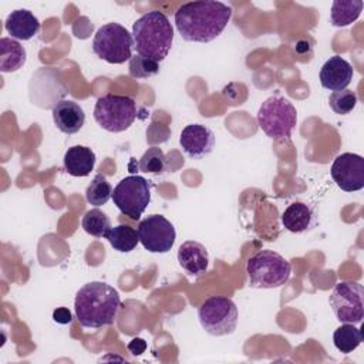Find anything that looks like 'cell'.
<instances>
[{"instance_id":"cell-2","label":"cell","mask_w":364,"mask_h":364,"mask_svg":"<svg viewBox=\"0 0 364 364\" xmlns=\"http://www.w3.org/2000/svg\"><path fill=\"white\" fill-rule=\"evenodd\" d=\"M121 306L119 293L104 282H90L75 294L74 311L78 323L85 328L111 326Z\"/></svg>"},{"instance_id":"cell-26","label":"cell","mask_w":364,"mask_h":364,"mask_svg":"<svg viewBox=\"0 0 364 364\" xmlns=\"http://www.w3.org/2000/svg\"><path fill=\"white\" fill-rule=\"evenodd\" d=\"M138 168L145 173H162L166 168V158L164 151L158 146L148 148L141 156Z\"/></svg>"},{"instance_id":"cell-30","label":"cell","mask_w":364,"mask_h":364,"mask_svg":"<svg viewBox=\"0 0 364 364\" xmlns=\"http://www.w3.org/2000/svg\"><path fill=\"white\" fill-rule=\"evenodd\" d=\"M145 348H146V343H145V340H142V338H132V340L129 341V344H128V350H129L134 355L142 354V353L145 351Z\"/></svg>"},{"instance_id":"cell-23","label":"cell","mask_w":364,"mask_h":364,"mask_svg":"<svg viewBox=\"0 0 364 364\" xmlns=\"http://www.w3.org/2000/svg\"><path fill=\"white\" fill-rule=\"evenodd\" d=\"M107 239L109 245L121 253H128L134 250L139 242L138 232L128 225H118L115 228H111Z\"/></svg>"},{"instance_id":"cell-29","label":"cell","mask_w":364,"mask_h":364,"mask_svg":"<svg viewBox=\"0 0 364 364\" xmlns=\"http://www.w3.org/2000/svg\"><path fill=\"white\" fill-rule=\"evenodd\" d=\"M53 320L58 324H70L73 321V316L68 309L58 307L53 311Z\"/></svg>"},{"instance_id":"cell-18","label":"cell","mask_w":364,"mask_h":364,"mask_svg":"<svg viewBox=\"0 0 364 364\" xmlns=\"http://www.w3.org/2000/svg\"><path fill=\"white\" fill-rule=\"evenodd\" d=\"M314 222H316L314 210L310 205L304 202L290 203L282 215V223L284 229H287L291 233L306 232L314 225Z\"/></svg>"},{"instance_id":"cell-22","label":"cell","mask_w":364,"mask_h":364,"mask_svg":"<svg viewBox=\"0 0 364 364\" xmlns=\"http://www.w3.org/2000/svg\"><path fill=\"white\" fill-rule=\"evenodd\" d=\"M361 341H363L361 330L351 323H343L333 333L334 347L343 354L353 353L361 344Z\"/></svg>"},{"instance_id":"cell-12","label":"cell","mask_w":364,"mask_h":364,"mask_svg":"<svg viewBox=\"0 0 364 364\" xmlns=\"http://www.w3.org/2000/svg\"><path fill=\"white\" fill-rule=\"evenodd\" d=\"M330 173L341 191H360L364 188V158L357 154L344 152L334 159Z\"/></svg>"},{"instance_id":"cell-5","label":"cell","mask_w":364,"mask_h":364,"mask_svg":"<svg viewBox=\"0 0 364 364\" xmlns=\"http://www.w3.org/2000/svg\"><path fill=\"white\" fill-rule=\"evenodd\" d=\"M257 124L272 139L289 138L297 124V111L287 98L274 94L262 102Z\"/></svg>"},{"instance_id":"cell-8","label":"cell","mask_w":364,"mask_h":364,"mask_svg":"<svg viewBox=\"0 0 364 364\" xmlns=\"http://www.w3.org/2000/svg\"><path fill=\"white\" fill-rule=\"evenodd\" d=\"M198 318L208 334L220 337L232 334L236 330L239 313L232 299L212 296L199 306Z\"/></svg>"},{"instance_id":"cell-17","label":"cell","mask_w":364,"mask_h":364,"mask_svg":"<svg viewBox=\"0 0 364 364\" xmlns=\"http://www.w3.org/2000/svg\"><path fill=\"white\" fill-rule=\"evenodd\" d=\"M6 31L11 36V38L17 40H30L40 30L38 18L26 9H18L11 11L4 21Z\"/></svg>"},{"instance_id":"cell-14","label":"cell","mask_w":364,"mask_h":364,"mask_svg":"<svg viewBox=\"0 0 364 364\" xmlns=\"http://www.w3.org/2000/svg\"><path fill=\"white\" fill-rule=\"evenodd\" d=\"M351 64L340 55L330 57L320 70V84L323 88L330 91L346 90L353 80Z\"/></svg>"},{"instance_id":"cell-24","label":"cell","mask_w":364,"mask_h":364,"mask_svg":"<svg viewBox=\"0 0 364 364\" xmlns=\"http://www.w3.org/2000/svg\"><path fill=\"white\" fill-rule=\"evenodd\" d=\"M81 226L88 235L94 237H107L108 232L111 230V220L101 209L94 208L85 212L81 220Z\"/></svg>"},{"instance_id":"cell-11","label":"cell","mask_w":364,"mask_h":364,"mask_svg":"<svg viewBox=\"0 0 364 364\" xmlns=\"http://www.w3.org/2000/svg\"><path fill=\"white\" fill-rule=\"evenodd\" d=\"M138 237L151 253H166L172 249L176 232L173 225L162 215H149L138 225Z\"/></svg>"},{"instance_id":"cell-13","label":"cell","mask_w":364,"mask_h":364,"mask_svg":"<svg viewBox=\"0 0 364 364\" xmlns=\"http://www.w3.org/2000/svg\"><path fill=\"white\" fill-rule=\"evenodd\" d=\"M182 151L192 159H200L209 155L215 146V134L202 124L186 125L179 136Z\"/></svg>"},{"instance_id":"cell-20","label":"cell","mask_w":364,"mask_h":364,"mask_svg":"<svg viewBox=\"0 0 364 364\" xmlns=\"http://www.w3.org/2000/svg\"><path fill=\"white\" fill-rule=\"evenodd\" d=\"M26 48L11 37L0 40V70L3 73H14L26 63Z\"/></svg>"},{"instance_id":"cell-10","label":"cell","mask_w":364,"mask_h":364,"mask_svg":"<svg viewBox=\"0 0 364 364\" xmlns=\"http://www.w3.org/2000/svg\"><path fill=\"white\" fill-rule=\"evenodd\" d=\"M364 289L357 282H340L334 286L328 303L340 323L358 324L364 317Z\"/></svg>"},{"instance_id":"cell-7","label":"cell","mask_w":364,"mask_h":364,"mask_svg":"<svg viewBox=\"0 0 364 364\" xmlns=\"http://www.w3.org/2000/svg\"><path fill=\"white\" fill-rule=\"evenodd\" d=\"M136 118V104L128 95L107 94L100 97L94 107V119L108 132L128 129Z\"/></svg>"},{"instance_id":"cell-27","label":"cell","mask_w":364,"mask_h":364,"mask_svg":"<svg viewBox=\"0 0 364 364\" xmlns=\"http://www.w3.org/2000/svg\"><path fill=\"white\" fill-rule=\"evenodd\" d=\"M357 100V94L353 90L346 88L341 91H333L328 97V104L336 114L346 115L355 108Z\"/></svg>"},{"instance_id":"cell-15","label":"cell","mask_w":364,"mask_h":364,"mask_svg":"<svg viewBox=\"0 0 364 364\" xmlns=\"http://www.w3.org/2000/svg\"><path fill=\"white\" fill-rule=\"evenodd\" d=\"M178 262L188 274L199 276L208 270L209 255L202 243L186 240L178 249Z\"/></svg>"},{"instance_id":"cell-3","label":"cell","mask_w":364,"mask_h":364,"mask_svg":"<svg viewBox=\"0 0 364 364\" xmlns=\"http://www.w3.org/2000/svg\"><path fill=\"white\" fill-rule=\"evenodd\" d=\"M131 34L136 53L158 63L168 55L173 41V27L169 18L158 10L142 14L132 24Z\"/></svg>"},{"instance_id":"cell-21","label":"cell","mask_w":364,"mask_h":364,"mask_svg":"<svg viewBox=\"0 0 364 364\" xmlns=\"http://www.w3.org/2000/svg\"><path fill=\"white\" fill-rule=\"evenodd\" d=\"M361 10V0H334L331 4L330 21L334 27L350 26L360 17Z\"/></svg>"},{"instance_id":"cell-28","label":"cell","mask_w":364,"mask_h":364,"mask_svg":"<svg viewBox=\"0 0 364 364\" xmlns=\"http://www.w3.org/2000/svg\"><path fill=\"white\" fill-rule=\"evenodd\" d=\"M128 71H129V75L134 78H149L158 74L159 63L155 60L142 57L139 54H135L129 60Z\"/></svg>"},{"instance_id":"cell-19","label":"cell","mask_w":364,"mask_h":364,"mask_svg":"<svg viewBox=\"0 0 364 364\" xmlns=\"http://www.w3.org/2000/svg\"><path fill=\"white\" fill-rule=\"evenodd\" d=\"M95 154L91 148L75 145L64 154V168L71 176H87L95 165Z\"/></svg>"},{"instance_id":"cell-16","label":"cell","mask_w":364,"mask_h":364,"mask_svg":"<svg viewBox=\"0 0 364 364\" xmlns=\"http://www.w3.org/2000/svg\"><path fill=\"white\" fill-rule=\"evenodd\" d=\"M53 119L55 127L61 132L71 135L78 132L82 128L85 122V114L77 102L64 100L54 105Z\"/></svg>"},{"instance_id":"cell-6","label":"cell","mask_w":364,"mask_h":364,"mask_svg":"<svg viewBox=\"0 0 364 364\" xmlns=\"http://www.w3.org/2000/svg\"><path fill=\"white\" fill-rule=\"evenodd\" d=\"M132 34L119 23L101 26L92 38V51L109 64H122L132 57Z\"/></svg>"},{"instance_id":"cell-4","label":"cell","mask_w":364,"mask_h":364,"mask_svg":"<svg viewBox=\"0 0 364 364\" xmlns=\"http://www.w3.org/2000/svg\"><path fill=\"white\" fill-rule=\"evenodd\" d=\"M249 284L259 289H276L287 283L291 266L277 252L260 250L246 263Z\"/></svg>"},{"instance_id":"cell-9","label":"cell","mask_w":364,"mask_h":364,"mask_svg":"<svg viewBox=\"0 0 364 364\" xmlns=\"http://www.w3.org/2000/svg\"><path fill=\"white\" fill-rule=\"evenodd\" d=\"M111 198L122 215L138 220L151 202V185L144 176L129 175L118 182Z\"/></svg>"},{"instance_id":"cell-1","label":"cell","mask_w":364,"mask_h":364,"mask_svg":"<svg viewBox=\"0 0 364 364\" xmlns=\"http://www.w3.org/2000/svg\"><path fill=\"white\" fill-rule=\"evenodd\" d=\"M232 17V7L222 1H189L175 11V26L185 41L209 43L215 40Z\"/></svg>"},{"instance_id":"cell-25","label":"cell","mask_w":364,"mask_h":364,"mask_svg":"<svg viewBox=\"0 0 364 364\" xmlns=\"http://www.w3.org/2000/svg\"><path fill=\"white\" fill-rule=\"evenodd\" d=\"M112 196V188L102 173H97L85 189V199L94 206L105 205Z\"/></svg>"}]
</instances>
